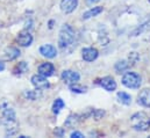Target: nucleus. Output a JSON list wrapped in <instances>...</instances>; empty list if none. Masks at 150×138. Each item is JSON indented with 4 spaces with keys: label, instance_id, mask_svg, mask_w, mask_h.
I'll use <instances>...</instances> for the list:
<instances>
[{
    "label": "nucleus",
    "instance_id": "nucleus-28",
    "mask_svg": "<svg viewBox=\"0 0 150 138\" xmlns=\"http://www.w3.org/2000/svg\"><path fill=\"white\" fill-rule=\"evenodd\" d=\"M87 1H90V2H92V4H96V2H98V1H100V0H87Z\"/></svg>",
    "mask_w": 150,
    "mask_h": 138
},
{
    "label": "nucleus",
    "instance_id": "nucleus-3",
    "mask_svg": "<svg viewBox=\"0 0 150 138\" xmlns=\"http://www.w3.org/2000/svg\"><path fill=\"white\" fill-rule=\"evenodd\" d=\"M142 84V78L140 74L135 73V72H126L122 77V85L128 87V88H140Z\"/></svg>",
    "mask_w": 150,
    "mask_h": 138
},
{
    "label": "nucleus",
    "instance_id": "nucleus-27",
    "mask_svg": "<svg viewBox=\"0 0 150 138\" xmlns=\"http://www.w3.org/2000/svg\"><path fill=\"white\" fill-rule=\"evenodd\" d=\"M4 69H5V63L0 61V72H1V71H4Z\"/></svg>",
    "mask_w": 150,
    "mask_h": 138
},
{
    "label": "nucleus",
    "instance_id": "nucleus-2",
    "mask_svg": "<svg viewBox=\"0 0 150 138\" xmlns=\"http://www.w3.org/2000/svg\"><path fill=\"white\" fill-rule=\"evenodd\" d=\"M130 124L136 131H148L150 129V117L144 111L135 113L130 118Z\"/></svg>",
    "mask_w": 150,
    "mask_h": 138
},
{
    "label": "nucleus",
    "instance_id": "nucleus-17",
    "mask_svg": "<svg viewBox=\"0 0 150 138\" xmlns=\"http://www.w3.org/2000/svg\"><path fill=\"white\" fill-rule=\"evenodd\" d=\"M79 121H80V118H79V115H77V114H71V115H69V117L67 118V121H65V127H68V128H75L78 125V123H79Z\"/></svg>",
    "mask_w": 150,
    "mask_h": 138
},
{
    "label": "nucleus",
    "instance_id": "nucleus-4",
    "mask_svg": "<svg viewBox=\"0 0 150 138\" xmlns=\"http://www.w3.org/2000/svg\"><path fill=\"white\" fill-rule=\"evenodd\" d=\"M32 84H33V86L35 87V88H38V89H47V88H49L50 87V84H49V81L47 80V77H43L42 74H34L33 77H32Z\"/></svg>",
    "mask_w": 150,
    "mask_h": 138
},
{
    "label": "nucleus",
    "instance_id": "nucleus-23",
    "mask_svg": "<svg viewBox=\"0 0 150 138\" xmlns=\"http://www.w3.org/2000/svg\"><path fill=\"white\" fill-rule=\"evenodd\" d=\"M64 106H65V104H64V101L62 99H56L54 104H52V111H54V114H58L64 108Z\"/></svg>",
    "mask_w": 150,
    "mask_h": 138
},
{
    "label": "nucleus",
    "instance_id": "nucleus-21",
    "mask_svg": "<svg viewBox=\"0 0 150 138\" xmlns=\"http://www.w3.org/2000/svg\"><path fill=\"white\" fill-rule=\"evenodd\" d=\"M69 88H70V91H71V92H74V93H78V94L86 93V91H87V87H85V86H80V85H78L77 82L69 85Z\"/></svg>",
    "mask_w": 150,
    "mask_h": 138
},
{
    "label": "nucleus",
    "instance_id": "nucleus-8",
    "mask_svg": "<svg viewBox=\"0 0 150 138\" xmlns=\"http://www.w3.org/2000/svg\"><path fill=\"white\" fill-rule=\"evenodd\" d=\"M16 41L21 46H29L33 43V36L29 32L22 30L19 33L18 37H16Z\"/></svg>",
    "mask_w": 150,
    "mask_h": 138
},
{
    "label": "nucleus",
    "instance_id": "nucleus-14",
    "mask_svg": "<svg viewBox=\"0 0 150 138\" xmlns=\"http://www.w3.org/2000/svg\"><path fill=\"white\" fill-rule=\"evenodd\" d=\"M148 30H150V15L136 28V29H134V30L132 32V36H139L140 34L146 33V32H148Z\"/></svg>",
    "mask_w": 150,
    "mask_h": 138
},
{
    "label": "nucleus",
    "instance_id": "nucleus-1",
    "mask_svg": "<svg viewBox=\"0 0 150 138\" xmlns=\"http://www.w3.org/2000/svg\"><path fill=\"white\" fill-rule=\"evenodd\" d=\"M76 33L75 29L70 25H64L61 30H59V36H58V46L61 49H68L75 42Z\"/></svg>",
    "mask_w": 150,
    "mask_h": 138
},
{
    "label": "nucleus",
    "instance_id": "nucleus-20",
    "mask_svg": "<svg viewBox=\"0 0 150 138\" xmlns=\"http://www.w3.org/2000/svg\"><path fill=\"white\" fill-rule=\"evenodd\" d=\"M25 96L28 100H38V98H41V89H35V91H27L25 92Z\"/></svg>",
    "mask_w": 150,
    "mask_h": 138
},
{
    "label": "nucleus",
    "instance_id": "nucleus-15",
    "mask_svg": "<svg viewBox=\"0 0 150 138\" xmlns=\"http://www.w3.org/2000/svg\"><path fill=\"white\" fill-rule=\"evenodd\" d=\"M20 50L18 48H14V46H11V48H7L5 50V58L6 61H13L15 58H18L20 56Z\"/></svg>",
    "mask_w": 150,
    "mask_h": 138
},
{
    "label": "nucleus",
    "instance_id": "nucleus-29",
    "mask_svg": "<svg viewBox=\"0 0 150 138\" xmlns=\"http://www.w3.org/2000/svg\"><path fill=\"white\" fill-rule=\"evenodd\" d=\"M149 2H150V0H149Z\"/></svg>",
    "mask_w": 150,
    "mask_h": 138
},
{
    "label": "nucleus",
    "instance_id": "nucleus-7",
    "mask_svg": "<svg viewBox=\"0 0 150 138\" xmlns=\"http://www.w3.org/2000/svg\"><path fill=\"white\" fill-rule=\"evenodd\" d=\"M98 84L107 92H113L116 89V81L112 77H104L98 81Z\"/></svg>",
    "mask_w": 150,
    "mask_h": 138
},
{
    "label": "nucleus",
    "instance_id": "nucleus-13",
    "mask_svg": "<svg viewBox=\"0 0 150 138\" xmlns=\"http://www.w3.org/2000/svg\"><path fill=\"white\" fill-rule=\"evenodd\" d=\"M55 72V66L51 63H43L38 66V73L42 74L43 77H51Z\"/></svg>",
    "mask_w": 150,
    "mask_h": 138
},
{
    "label": "nucleus",
    "instance_id": "nucleus-11",
    "mask_svg": "<svg viewBox=\"0 0 150 138\" xmlns=\"http://www.w3.org/2000/svg\"><path fill=\"white\" fill-rule=\"evenodd\" d=\"M40 54L45 58H55L57 56V50L51 44H44L40 48Z\"/></svg>",
    "mask_w": 150,
    "mask_h": 138
},
{
    "label": "nucleus",
    "instance_id": "nucleus-5",
    "mask_svg": "<svg viewBox=\"0 0 150 138\" xmlns=\"http://www.w3.org/2000/svg\"><path fill=\"white\" fill-rule=\"evenodd\" d=\"M62 80L68 84V85H71V84H75V82H78L79 79H80V75L78 72L76 71H72V70H64L62 72Z\"/></svg>",
    "mask_w": 150,
    "mask_h": 138
},
{
    "label": "nucleus",
    "instance_id": "nucleus-24",
    "mask_svg": "<svg viewBox=\"0 0 150 138\" xmlns=\"http://www.w3.org/2000/svg\"><path fill=\"white\" fill-rule=\"evenodd\" d=\"M137 61H139V55L136 52H130V55H129V62H130V64L134 65Z\"/></svg>",
    "mask_w": 150,
    "mask_h": 138
},
{
    "label": "nucleus",
    "instance_id": "nucleus-22",
    "mask_svg": "<svg viewBox=\"0 0 150 138\" xmlns=\"http://www.w3.org/2000/svg\"><path fill=\"white\" fill-rule=\"evenodd\" d=\"M129 66H130V63H128L127 61H120V62H117V63L115 64V71H116L117 73H121V72L128 70Z\"/></svg>",
    "mask_w": 150,
    "mask_h": 138
},
{
    "label": "nucleus",
    "instance_id": "nucleus-9",
    "mask_svg": "<svg viewBox=\"0 0 150 138\" xmlns=\"http://www.w3.org/2000/svg\"><path fill=\"white\" fill-rule=\"evenodd\" d=\"M78 6V0H61V11L65 14L72 13Z\"/></svg>",
    "mask_w": 150,
    "mask_h": 138
},
{
    "label": "nucleus",
    "instance_id": "nucleus-26",
    "mask_svg": "<svg viewBox=\"0 0 150 138\" xmlns=\"http://www.w3.org/2000/svg\"><path fill=\"white\" fill-rule=\"evenodd\" d=\"M63 134H64V131H63L62 129H56V130H55V135L58 136V137H62Z\"/></svg>",
    "mask_w": 150,
    "mask_h": 138
},
{
    "label": "nucleus",
    "instance_id": "nucleus-16",
    "mask_svg": "<svg viewBox=\"0 0 150 138\" xmlns=\"http://www.w3.org/2000/svg\"><path fill=\"white\" fill-rule=\"evenodd\" d=\"M101 12H103V7H100V6L93 7V8L88 9V11H86V12L83 14V19H84V20H87V19H91V18H94V16L99 15Z\"/></svg>",
    "mask_w": 150,
    "mask_h": 138
},
{
    "label": "nucleus",
    "instance_id": "nucleus-6",
    "mask_svg": "<svg viewBox=\"0 0 150 138\" xmlns=\"http://www.w3.org/2000/svg\"><path fill=\"white\" fill-rule=\"evenodd\" d=\"M4 124H5L6 134L8 136H12V135H15L16 134L18 128H19V124H18V122H16L15 118H4Z\"/></svg>",
    "mask_w": 150,
    "mask_h": 138
},
{
    "label": "nucleus",
    "instance_id": "nucleus-12",
    "mask_svg": "<svg viewBox=\"0 0 150 138\" xmlns=\"http://www.w3.org/2000/svg\"><path fill=\"white\" fill-rule=\"evenodd\" d=\"M137 102L141 104L142 107L149 108L150 107V89L149 88H144L140 92L139 96H137Z\"/></svg>",
    "mask_w": 150,
    "mask_h": 138
},
{
    "label": "nucleus",
    "instance_id": "nucleus-25",
    "mask_svg": "<svg viewBox=\"0 0 150 138\" xmlns=\"http://www.w3.org/2000/svg\"><path fill=\"white\" fill-rule=\"evenodd\" d=\"M83 137H84V135L81 132H79V131H75V132L71 134V138H83Z\"/></svg>",
    "mask_w": 150,
    "mask_h": 138
},
{
    "label": "nucleus",
    "instance_id": "nucleus-18",
    "mask_svg": "<svg viewBox=\"0 0 150 138\" xmlns=\"http://www.w3.org/2000/svg\"><path fill=\"white\" fill-rule=\"evenodd\" d=\"M116 98H117V100H119L120 104H126V106L132 104V96L128 93H126V92H119L117 95H116Z\"/></svg>",
    "mask_w": 150,
    "mask_h": 138
},
{
    "label": "nucleus",
    "instance_id": "nucleus-10",
    "mask_svg": "<svg viewBox=\"0 0 150 138\" xmlns=\"http://www.w3.org/2000/svg\"><path fill=\"white\" fill-rule=\"evenodd\" d=\"M81 56H83V59L86 61V62H93L98 58L99 56V52L96 48H84L81 50Z\"/></svg>",
    "mask_w": 150,
    "mask_h": 138
},
{
    "label": "nucleus",
    "instance_id": "nucleus-19",
    "mask_svg": "<svg viewBox=\"0 0 150 138\" xmlns=\"http://www.w3.org/2000/svg\"><path fill=\"white\" fill-rule=\"evenodd\" d=\"M14 74H16V75H21V74H23V73H26L27 71H28V64L26 63V62H20L15 68H14Z\"/></svg>",
    "mask_w": 150,
    "mask_h": 138
}]
</instances>
